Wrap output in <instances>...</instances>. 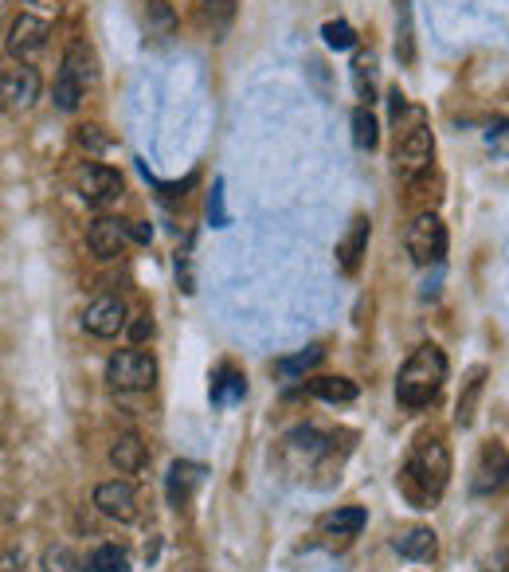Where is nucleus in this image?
<instances>
[{
	"label": "nucleus",
	"mask_w": 509,
	"mask_h": 572,
	"mask_svg": "<svg viewBox=\"0 0 509 572\" xmlns=\"http://www.w3.org/2000/svg\"><path fill=\"white\" fill-rule=\"evenodd\" d=\"M451 482V451L443 439L423 435L412 443L408 463H404V490L419 502V510H427V502H435Z\"/></svg>",
	"instance_id": "nucleus-1"
},
{
	"label": "nucleus",
	"mask_w": 509,
	"mask_h": 572,
	"mask_svg": "<svg viewBox=\"0 0 509 572\" xmlns=\"http://www.w3.org/2000/svg\"><path fill=\"white\" fill-rule=\"evenodd\" d=\"M443 384H447V353L439 345H419L396 377V400L404 408H427L435 404Z\"/></svg>",
	"instance_id": "nucleus-2"
},
{
	"label": "nucleus",
	"mask_w": 509,
	"mask_h": 572,
	"mask_svg": "<svg viewBox=\"0 0 509 572\" xmlns=\"http://www.w3.org/2000/svg\"><path fill=\"white\" fill-rule=\"evenodd\" d=\"M408 114H412V126L396 130V149H392V169L400 181H416L435 161V138L427 126V114L419 106H412Z\"/></svg>",
	"instance_id": "nucleus-3"
},
{
	"label": "nucleus",
	"mask_w": 509,
	"mask_h": 572,
	"mask_svg": "<svg viewBox=\"0 0 509 572\" xmlns=\"http://www.w3.org/2000/svg\"><path fill=\"white\" fill-rule=\"evenodd\" d=\"M94 79H98V59H94V51L83 40H75L71 48L63 51V63H59V75H55V106L63 114L79 110V102L87 98Z\"/></svg>",
	"instance_id": "nucleus-4"
},
{
	"label": "nucleus",
	"mask_w": 509,
	"mask_h": 572,
	"mask_svg": "<svg viewBox=\"0 0 509 572\" xmlns=\"http://www.w3.org/2000/svg\"><path fill=\"white\" fill-rule=\"evenodd\" d=\"M404 247L412 255V263L419 267H431V263H443L447 255V224L439 212H419L416 220L408 224L404 232Z\"/></svg>",
	"instance_id": "nucleus-5"
},
{
	"label": "nucleus",
	"mask_w": 509,
	"mask_h": 572,
	"mask_svg": "<svg viewBox=\"0 0 509 572\" xmlns=\"http://www.w3.org/2000/svg\"><path fill=\"white\" fill-rule=\"evenodd\" d=\"M106 381L118 392H149L157 384V361L145 349H118L106 361Z\"/></svg>",
	"instance_id": "nucleus-6"
},
{
	"label": "nucleus",
	"mask_w": 509,
	"mask_h": 572,
	"mask_svg": "<svg viewBox=\"0 0 509 572\" xmlns=\"http://www.w3.org/2000/svg\"><path fill=\"white\" fill-rule=\"evenodd\" d=\"M71 181H75L79 200L91 204V208H106V204H114L122 196V173L110 169V165H98V161H83Z\"/></svg>",
	"instance_id": "nucleus-7"
},
{
	"label": "nucleus",
	"mask_w": 509,
	"mask_h": 572,
	"mask_svg": "<svg viewBox=\"0 0 509 572\" xmlns=\"http://www.w3.org/2000/svg\"><path fill=\"white\" fill-rule=\"evenodd\" d=\"M40 91H44V79H40V71L32 63L0 67V106H8V110H32Z\"/></svg>",
	"instance_id": "nucleus-8"
},
{
	"label": "nucleus",
	"mask_w": 509,
	"mask_h": 572,
	"mask_svg": "<svg viewBox=\"0 0 509 572\" xmlns=\"http://www.w3.org/2000/svg\"><path fill=\"white\" fill-rule=\"evenodd\" d=\"M47 36H51V24H47L44 16H36V12H20V16L12 20V28H8L4 48H8V55H12L16 63H28L36 51L47 48Z\"/></svg>",
	"instance_id": "nucleus-9"
},
{
	"label": "nucleus",
	"mask_w": 509,
	"mask_h": 572,
	"mask_svg": "<svg viewBox=\"0 0 509 572\" xmlns=\"http://www.w3.org/2000/svg\"><path fill=\"white\" fill-rule=\"evenodd\" d=\"M83 330L94 337H118L126 330V302L114 298V294H102L94 298L83 314Z\"/></svg>",
	"instance_id": "nucleus-10"
},
{
	"label": "nucleus",
	"mask_w": 509,
	"mask_h": 572,
	"mask_svg": "<svg viewBox=\"0 0 509 572\" xmlns=\"http://www.w3.org/2000/svg\"><path fill=\"white\" fill-rule=\"evenodd\" d=\"M94 506H98L106 518H114V522H134V518H138V494H134V486L122 482V478L102 482V486L94 490Z\"/></svg>",
	"instance_id": "nucleus-11"
},
{
	"label": "nucleus",
	"mask_w": 509,
	"mask_h": 572,
	"mask_svg": "<svg viewBox=\"0 0 509 572\" xmlns=\"http://www.w3.org/2000/svg\"><path fill=\"white\" fill-rule=\"evenodd\" d=\"M87 243L98 259H118L130 243V220H118V216H98L87 232Z\"/></svg>",
	"instance_id": "nucleus-12"
},
{
	"label": "nucleus",
	"mask_w": 509,
	"mask_h": 572,
	"mask_svg": "<svg viewBox=\"0 0 509 572\" xmlns=\"http://www.w3.org/2000/svg\"><path fill=\"white\" fill-rule=\"evenodd\" d=\"M232 20H235V0H196V24H200V32L212 44H220L228 36Z\"/></svg>",
	"instance_id": "nucleus-13"
},
{
	"label": "nucleus",
	"mask_w": 509,
	"mask_h": 572,
	"mask_svg": "<svg viewBox=\"0 0 509 572\" xmlns=\"http://www.w3.org/2000/svg\"><path fill=\"white\" fill-rule=\"evenodd\" d=\"M369 216H353V224H349V232L341 236V243H337V263H341V271H357L361 267V255L369 251Z\"/></svg>",
	"instance_id": "nucleus-14"
},
{
	"label": "nucleus",
	"mask_w": 509,
	"mask_h": 572,
	"mask_svg": "<svg viewBox=\"0 0 509 572\" xmlns=\"http://www.w3.org/2000/svg\"><path fill=\"white\" fill-rule=\"evenodd\" d=\"M470 486H474V494H494V490L506 486V451H502V443H494V447L482 451L478 475H474Z\"/></svg>",
	"instance_id": "nucleus-15"
},
{
	"label": "nucleus",
	"mask_w": 509,
	"mask_h": 572,
	"mask_svg": "<svg viewBox=\"0 0 509 572\" xmlns=\"http://www.w3.org/2000/svg\"><path fill=\"white\" fill-rule=\"evenodd\" d=\"M392 545H396V553L408 557V561H431V557L439 553V537H435V529H427V525H412V529L396 533Z\"/></svg>",
	"instance_id": "nucleus-16"
},
{
	"label": "nucleus",
	"mask_w": 509,
	"mask_h": 572,
	"mask_svg": "<svg viewBox=\"0 0 509 572\" xmlns=\"http://www.w3.org/2000/svg\"><path fill=\"white\" fill-rule=\"evenodd\" d=\"M369 522V514H365V506H341V510H329L318 529H322L325 537H341V541H349V537H357L361 529Z\"/></svg>",
	"instance_id": "nucleus-17"
},
{
	"label": "nucleus",
	"mask_w": 509,
	"mask_h": 572,
	"mask_svg": "<svg viewBox=\"0 0 509 572\" xmlns=\"http://www.w3.org/2000/svg\"><path fill=\"white\" fill-rule=\"evenodd\" d=\"M145 443H141V435H122L114 447H110V467L118 471V475H138L141 467H145Z\"/></svg>",
	"instance_id": "nucleus-18"
},
{
	"label": "nucleus",
	"mask_w": 509,
	"mask_h": 572,
	"mask_svg": "<svg viewBox=\"0 0 509 572\" xmlns=\"http://www.w3.org/2000/svg\"><path fill=\"white\" fill-rule=\"evenodd\" d=\"M204 478H208V467H204V463L177 459V463L169 467V498H173V502H185L196 486H204Z\"/></svg>",
	"instance_id": "nucleus-19"
},
{
	"label": "nucleus",
	"mask_w": 509,
	"mask_h": 572,
	"mask_svg": "<svg viewBox=\"0 0 509 572\" xmlns=\"http://www.w3.org/2000/svg\"><path fill=\"white\" fill-rule=\"evenodd\" d=\"M310 392L318 400H325V404H353L361 396L357 381H349V377H318V381L310 384Z\"/></svg>",
	"instance_id": "nucleus-20"
},
{
	"label": "nucleus",
	"mask_w": 509,
	"mask_h": 572,
	"mask_svg": "<svg viewBox=\"0 0 509 572\" xmlns=\"http://www.w3.org/2000/svg\"><path fill=\"white\" fill-rule=\"evenodd\" d=\"M247 396V381H243V373H235V369H220L216 373V381H212V404H239Z\"/></svg>",
	"instance_id": "nucleus-21"
},
{
	"label": "nucleus",
	"mask_w": 509,
	"mask_h": 572,
	"mask_svg": "<svg viewBox=\"0 0 509 572\" xmlns=\"http://www.w3.org/2000/svg\"><path fill=\"white\" fill-rule=\"evenodd\" d=\"M349 122H353V142H357V149L372 153L376 142H380V122H376V114H372L369 106H357Z\"/></svg>",
	"instance_id": "nucleus-22"
},
{
	"label": "nucleus",
	"mask_w": 509,
	"mask_h": 572,
	"mask_svg": "<svg viewBox=\"0 0 509 572\" xmlns=\"http://www.w3.org/2000/svg\"><path fill=\"white\" fill-rule=\"evenodd\" d=\"M325 349L322 345H310V349H302V353H294V357H278L275 369L282 377H302V373H310L314 365H322Z\"/></svg>",
	"instance_id": "nucleus-23"
},
{
	"label": "nucleus",
	"mask_w": 509,
	"mask_h": 572,
	"mask_svg": "<svg viewBox=\"0 0 509 572\" xmlns=\"http://www.w3.org/2000/svg\"><path fill=\"white\" fill-rule=\"evenodd\" d=\"M145 24H149V36H173V28H177V16H173V8L165 4V0H149V8H145Z\"/></svg>",
	"instance_id": "nucleus-24"
},
{
	"label": "nucleus",
	"mask_w": 509,
	"mask_h": 572,
	"mask_svg": "<svg viewBox=\"0 0 509 572\" xmlns=\"http://www.w3.org/2000/svg\"><path fill=\"white\" fill-rule=\"evenodd\" d=\"M91 572H130V557L118 545H98L91 553Z\"/></svg>",
	"instance_id": "nucleus-25"
},
{
	"label": "nucleus",
	"mask_w": 509,
	"mask_h": 572,
	"mask_svg": "<svg viewBox=\"0 0 509 572\" xmlns=\"http://www.w3.org/2000/svg\"><path fill=\"white\" fill-rule=\"evenodd\" d=\"M322 36L325 44L333 51H353L357 48V28L349 24V20H329V24H322Z\"/></svg>",
	"instance_id": "nucleus-26"
},
{
	"label": "nucleus",
	"mask_w": 509,
	"mask_h": 572,
	"mask_svg": "<svg viewBox=\"0 0 509 572\" xmlns=\"http://www.w3.org/2000/svg\"><path fill=\"white\" fill-rule=\"evenodd\" d=\"M208 224H212V228H228V224H232L228 204H224V181H220V177L212 181V192H208Z\"/></svg>",
	"instance_id": "nucleus-27"
},
{
	"label": "nucleus",
	"mask_w": 509,
	"mask_h": 572,
	"mask_svg": "<svg viewBox=\"0 0 509 572\" xmlns=\"http://www.w3.org/2000/svg\"><path fill=\"white\" fill-rule=\"evenodd\" d=\"M482 377H486V369H474V373H470V384H466V396L459 400V424H463V428L474 424V400H478V392H482Z\"/></svg>",
	"instance_id": "nucleus-28"
},
{
	"label": "nucleus",
	"mask_w": 509,
	"mask_h": 572,
	"mask_svg": "<svg viewBox=\"0 0 509 572\" xmlns=\"http://www.w3.org/2000/svg\"><path fill=\"white\" fill-rule=\"evenodd\" d=\"M396 55H400L404 63H412V59H416V40H412V12H408V4L400 8V36H396Z\"/></svg>",
	"instance_id": "nucleus-29"
},
{
	"label": "nucleus",
	"mask_w": 509,
	"mask_h": 572,
	"mask_svg": "<svg viewBox=\"0 0 509 572\" xmlns=\"http://www.w3.org/2000/svg\"><path fill=\"white\" fill-rule=\"evenodd\" d=\"M353 83H357V95L372 102V95H376V91H372V59H369V55H361V59L353 63Z\"/></svg>",
	"instance_id": "nucleus-30"
},
{
	"label": "nucleus",
	"mask_w": 509,
	"mask_h": 572,
	"mask_svg": "<svg viewBox=\"0 0 509 572\" xmlns=\"http://www.w3.org/2000/svg\"><path fill=\"white\" fill-rule=\"evenodd\" d=\"M44 569L47 572H71V569H75L71 549H67V545H51V549L44 553Z\"/></svg>",
	"instance_id": "nucleus-31"
},
{
	"label": "nucleus",
	"mask_w": 509,
	"mask_h": 572,
	"mask_svg": "<svg viewBox=\"0 0 509 572\" xmlns=\"http://www.w3.org/2000/svg\"><path fill=\"white\" fill-rule=\"evenodd\" d=\"M75 138H79L83 149H91V153H102V149L110 145V138H106L98 126H79V134H75Z\"/></svg>",
	"instance_id": "nucleus-32"
},
{
	"label": "nucleus",
	"mask_w": 509,
	"mask_h": 572,
	"mask_svg": "<svg viewBox=\"0 0 509 572\" xmlns=\"http://www.w3.org/2000/svg\"><path fill=\"white\" fill-rule=\"evenodd\" d=\"M153 330H157V326H153V318H149V314H141L138 322H130V341L141 345V341H149V337H153Z\"/></svg>",
	"instance_id": "nucleus-33"
},
{
	"label": "nucleus",
	"mask_w": 509,
	"mask_h": 572,
	"mask_svg": "<svg viewBox=\"0 0 509 572\" xmlns=\"http://www.w3.org/2000/svg\"><path fill=\"white\" fill-rule=\"evenodd\" d=\"M24 4H32V8H40V12H44V20H51V16H59V8H63L59 0H24Z\"/></svg>",
	"instance_id": "nucleus-34"
},
{
	"label": "nucleus",
	"mask_w": 509,
	"mask_h": 572,
	"mask_svg": "<svg viewBox=\"0 0 509 572\" xmlns=\"http://www.w3.org/2000/svg\"><path fill=\"white\" fill-rule=\"evenodd\" d=\"M130 239H134V243H149V239H153V228H149V224H130Z\"/></svg>",
	"instance_id": "nucleus-35"
},
{
	"label": "nucleus",
	"mask_w": 509,
	"mask_h": 572,
	"mask_svg": "<svg viewBox=\"0 0 509 572\" xmlns=\"http://www.w3.org/2000/svg\"><path fill=\"white\" fill-rule=\"evenodd\" d=\"M482 572H506V549H498V557H494V561H486V569Z\"/></svg>",
	"instance_id": "nucleus-36"
}]
</instances>
